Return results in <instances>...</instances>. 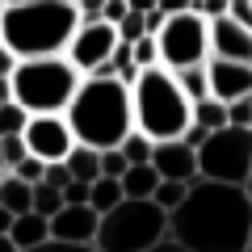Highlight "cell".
I'll use <instances>...</instances> for the list:
<instances>
[{
  "label": "cell",
  "instance_id": "16",
  "mask_svg": "<svg viewBox=\"0 0 252 252\" xmlns=\"http://www.w3.org/2000/svg\"><path fill=\"white\" fill-rule=\"evenodd\" d=\"M156 181L160 177L152 164H126V172L118 177V189H122V198H152Z\"/></svg>",
  "mask_w": 252,
  "mask_h": 252
},
{
  "label": "cell",
  "instance_id": "2",
  "mask_svg": "<svg viewBox=\"0 0 252 252\" xmlns=\"http://www.w3.org/2000/svg\"><path fill=\"white\" fill-rule=\"evenodd\" d=\"M63 122H67L76 143L93 147V152L118 147L122 135L135 126L130 122V84H122L109 72L80 76L72 101L63 105Z\"/></svg>",
  "mask_w": 252,
  "mask_h": 252
},
{
  "label": "cell",
  "instance_id": "44",
  "mask_svg": "<svg viewBox=\"0 0 252 252\" xmlns=\"http://www.w3.org/2000/svg\"><path fill=\"white\" fill-rule=\"evenodd\" d=\"M4 4H17V0H4Z\"/></svg>",
  "mask_w": 252,
  "mask_h": 252
},
{
  "label": "cell",
  "instance_id": "3",
  "mask_svg": "<svg viewBox=\"0 0 252 252\" xmlns=\"http://www.w3.org/2000/svg\"><path fill=\"white\" fill-rule=\"evenodd\" d=\"M76 21H80V13L72 0H17V4L0 9V42L17 59L63 55Z\"/></svg>",
  "mask_w": 252,
  "mask_h": 252
},
{
  "label": "cell",
  "instance_id": "7",
  "mask_svg": "<svg viewBox=\"0 0 252 252\" xmlns=\"http://www.w3.org/2000/svg\"><path fill=\"white\" fill-rule=\"evenodd\" d=\"M198 177L223 181V185H248L252 181V130L244 126H219L206 130L202 143L193 147Z\"/></svg>",
  "mask_w": 252,
  "mask_h": 252
},
{
  "label": "cell",
  "instance_id": "21",
  "mask_svg": "<svg viewBox=\"0 0 252 252\" xmlns=\"http://www.w3.org/2000/svg\"><path fill=\"white\" fill-rule=\"evenodd\" d=\"M101 72H109V76H118L122 84H130L139 76V67H135V59H130V46L126 42H114V51H109V59H105V67Z\"/></svg>",
  "mask_w": 252,
  "mask_h": 252
},
{
  "label": "cell",
  "instance_id": "10",
  "mask_svg": "<svg viewBox=\"0 0 252 252\" xmlns=\"http://www.w3.org/2000/svg\"><path fill=\"white\" fill-rule=\"evenodd\" d=\"M21 143L30 156H38L42 164H59L63 156L72 152V130L63 122V114H30L21 126Z\"/></svg>",
  "mask_w": 252,
  "mask_h": 252
},
{
  "label": "cell",
  "instance_id": "1",
  "mask_svg": "<svg viewBox=\"0 0 252 252\" xmlns=\"http://www.w3.org/2000/svg\"><path fill=\"white\" fill-rule=\"evenodd\" d=\"M168 240L185 252H252L248 185L193 177L185 185V198L168 210Z\"/></svg>",
  "mask_w": 252,
  "mask_h": 252
},
{
  "label": "cell",
  "instance_id": "29",
  "mask_svg": "<svg viewBox=\"0 0 252 252\" xmlns=\"http://www.w3.org/2000/svg\"><path fill=\"white\" fill-rule=\"evenodd\" d=\"M227 126H244V130H252V97L227 101Z\"/></svg>",
  "mask_w": 252,
  "mask_h": 252
},
{
  "label": "cell",
  "instance_id": "43",
  "mask_svg": "<svg viewBox=\"0 0 252 252\" xmlns=\"http://www.w3.org/2000/svg\"><path fill=\"white\" fill-rule=\"evenodd\" d=\"M0 252H17V248L9 244V235H0Z\"/></svg>",
  "mask_w": 252,
  "mask_h": 252
},
{
  "label": "cell",
  "instance_id": "5",
  "mask_svg": "<svg viewBox=\"0 0 252 252\" xmlns=\"http://www.w3.org/2000/svg\"><path fill=\"white\" fill-rule=\"evenodd\" d=\"M76 84H80V72L63 55H30V59H17L9 72L13 101L26 114H63Z\"/></svg>",
  "mask_w": 252,
  "mask_h": 252
},
{
  "label": "cell",
  "instance_id": "42",
  "mask_svg": "<svg viewBox=\"0 0 252 252\" xmlns=\"http://www.w3.org/2000/svg\"><path fill=\"white\" fill-rule=\"evenodd\" d=\"M9 223H13V210H4V206H0V235L9 231Z\"/></svg>",
  "mask_w": 252,
  "mask_h": 252
},
{
  "label": "cell",
  "instance_id": "38",
  "mask_svg": "<svg viewBox=\"0 0 252 252\" xmlns=\"http://www.w3.org/2000/svg\"><path fill=\"white\" fill-rule=\"evenodd\" d=\"M13 63H17V55H13L9 46L0 42V76H9V72H13Z\"/></svg>",
  "mask_w": 252,
  "mask_h": 252
},
{
  "label": "cell",
  "instance_id": "18",
  "mask_svg": "<svg viewBox=\"0 0 252 252\" xmlns=\"http://www.w3.org/2000/svg\"><path fill=\"white\" fill-rule=\"evenodd\" d=\"M189 122L198 126V130H219V126H227V105L215 101V97H198L193 109H189Z\"/></svg>",
  "mask_w": 252,
  "mask_h": 252
},
{
  "label": "cell",
  "instance_id": "25",
  "mask_svg": "<svg viewBox=\"0 0 252 252\" xmlns=\"http://www.w3.org/2000/svg\"><path fill=\"white\" fill-rule=\"evenodd\" d=\"M181 198H185V181H156V189H152V202L164 210V215H168V210L177 206Z\"/></svg>",
  "mask_w": 252,
  "mask_h": 252
},
{
  "label": "cell",
  "instance_id": "39",
  "mask_svg": "<svg viewBox=\"0 0 252 252\" xmlns=\"http://www.w3.org/2000/svg\"><path fill=\"white\" fill-rule=\"evenodd\" d=\"M143 252H185V248H181V244H172L168 235H164L160 244H152V248H143Z\"/></svg>",
  "mask_w": 252,
  "mask_h": 252
},
{
  "label": "cell",
  "instance_id": "11",
  "mask_svg": "<svg viewBox=\"0 0 252 252\" xmlns=\"http://www.w3.org/2000/svg\"><path fill=\"white\" fill-rule=\"evenodd\" d=\"M206 97L215 101H235V97H252V63L240 59H219V55H206Z\"/></svg>",
  "mask_w": 252,
  "mask_h": 252
},
{
  "label": "cell",
  "instance_id": "9",
  "mask_svg": "<svg viewBox=\"0 0 252 252\" xmlns=\"http://www.w3.org/2000/svg\"><path fill=\"white\" fill-rule=\"evenodd\" d=\"M114 42H118V34H114L109 21L80 17V21H76V30H72V38H67V46H63V59L72 63L80 76L101 72L105 59H109V51H114Z\"/></svg>",
  "mask_w": 252,
  "mask_h": 252
},
{
  "label": "cell",
  "instance_id": "45",
  "mask_svg": "<svg viewBox=\"0 0 252 252\" xmlns=\"http://www.w3.org/2000/svg\"><path fill=\"white\" fill-rule=\"evenodd\" d=\"M0 9H4V0H0Z\"/></svg>",
  "mask_w": 252,
  "mask_h": 252
},
{
  "label": "cell",
  "instance_id": "41",
  "mask_svg": "<svg viewBox=\"0 0 252 252\" xmlns=\"http://www.w3.org/2000/svg\"><path fill=\"white\" fill-rule=\"evenodd\" d=\"M4 101H13V89H9V76H0V105Z\"/></svg>",
  "mask_w": 252,
  "mask_h": 252
},
{
  "label": "cell",
  "instance_id": "8",
  "mask_svg": "<svg viewBox=\"0 0 252 252\" xmlns=\"http://www.w3.org/2000/svg\"><path fill=\"white\" fill-rule=\"evenodd\" d=\"M152 38H156V51H160V67H168V72L206 63V55H210V46H206V17H198L193 9L168 13L164 26L156 30Z\"/></svg>",
  "mask_w": 252,
  "mask_h": 252
},
{
  "label": "cell",
  "instance_id": "36",
  "mask_svg": "<svg viewBox=\"0 0 252 252\" xmlns=\"http://www.w3.org/2000/svg\"><path fill=\"white\" fill-rule=\"evenodd\" d=\"M156 9L160 13H185V9H193V0H156Z\"/></svg>",
  "mask_w": 252,
  "mask_h": 252
},
{
  "label": "cell",
  "instance_id": "22",
  "mask_svg": "<svg viewBox=\"0 0 252 252\" xmlns=\"http://www.w3.org/2000/svg\"><path fill=\"white\" fill-rule=\"evenodd\" d=\"M59 206H63V198H59L55 185H46V181H34V185H30V210H34V215L51 219Z\"/></svg>",
  "mask_w": 252,
  "mask_h": 252
},
{
  "label": "cell",
  "instance_id": "20",
  "mask_svg": "<svg viewBox=\"0 0 252 252\" xmlns=\"http://www.w3.org/2000/svg\"><path fill=\"white\" fill-rule=\"evenodd\" d=\"M118 202H122V189H118L114 177H97V181H89V206L97 210V215H105V210L118 206Z\"/></svg>",
  "mask_w": 252,
  "mask_h": 252
},
{
  "label": "cell",
  "instance_id": "33",
  "mask_svg": "<svg viewBox=\"0 0 252 252\" xmlns=\"http://www.w3.org/2000/svg\"><path fill=\"white\" fill-rule=\"evenodd\" d=\"M21 252H97L93 244H63V240H42L34 248H21Z\"/></svg>",
  "mask_w": 252,
  "mask_h": 252
},
{
  "label": "cell",
  "instance_id": "32",
  "mask_svg": "<svg viewBox=\"0 0 252 252\" xmlns=\"http://www.w3.org/2000/svg\"><path fill=\"white\" fill-rule=\"evenodd\" d=\"M223 17H231L235 26L252 30V0H227V9H223Z\"/></svg>",
  "mask_w": 252,
  "mask_h": 252
},
{
  "label": "cell",
  "instance_id": "30",
  "mask_svg": "<svg viewBox=\"0 0 252 252\" xmlns=\"http://www.w3.org/2000/svg\"><path fill=\"white\" fill-rule=\"evenodd\" d=\"M42 168H46V164L38 160V156H30V152H26V156H21V160L9 168V172H13V177H21L26 185H34V181H42Z\"/></svg>",
  "mask_w": 252,
  "mask_h": 252
},
{
  "label": "cell",
  "instance_id": "15",
  "mask_svg": "<svg viewBox=\"0 0 252 252\" xmlns=\"http://www.w3.org/2000/svg\"><path fill=\"white\" fill-rule=\"evenodd\" d=\"M9 244L13 248H34V244H42V240H51V231H46V219L42 215H34V210H21V215H13V223H9Z\"/></svg>",
  "mask_w": 252,
  "mask_h": 252
},
{
  "label": "cell",
  "instance_id": "34",
  "mask_svg": "<svg viewBox=\"0 0 252 252\" xmlns=\"http://www.w3.org/2000/svg\"><path fill=\"white\" fill-rule=\"evenodd\" d=\"M63 202H89V181H67V185L59 189Z\"/></svg>",
  "mask_w": 252,
  "mask_h": 252
},
{
  "label": "cell",
  "instance_id": "31",
  "mask_svg": "<svg viewBox=\"0 0 252 252\" xmlns=\"http://www.w3.org/2000/svg\"><path fill=\"white\" fill-rule=\"evenodd\" d=\"M114 34H118V42H135V38L143 34V13H126V17H118Z\"/></svg>",
  "mask_w": 252,
  "mask_h": 252
},
{
  "label": "cell",
  "instance_id": "35",
  "mask_svg": "<svg viewBox=\"0 0 252 252\" xmlns=\"http://www.w3.org/2000/svg\"><path fill=\"white\" fill-rule=\"evenodd\" d=\"M223 9H227V0H193V13L198 17H223Z\"/></svg>",
  "mask_w": 252,
  "mask_h": 252
},
{
  "label": "cell",
  "instance_id": "17",
  "mask_svg": "<svg viewBox=\"0 0 252 252\" xmlns=\"http://www.w3.org/2000/svg\"><path fill=\"white\" fill-rule=\"evenodd\" d=\"M63 168H67L72 181H97L101 177V172H97V152L84 147V143H72V152L63 156Z\"/></svg>",
  "mask_w": 252,
  "mask_h": 252
},
{
  "label": "cell",
  "instance_id": "14",
  "mask_svg": "<svg viewBox=\"0 0 252 252\" xmlns=\"http://www.w3.org/2000/svg\"><path fill=\"white\" fill-rule=\"evenodd\" d=\"M206 46L219 59H240L252 63V30L235 26L231 17H210L206 21Z\"/></svg>",
  "mask_w": 252,
  "mask_h": 252
},
{
  "label": "cell",
  "instance_id": "13",
  "mask_svg": "<svg viewBox=\"0 0 252 252\" xmlns=\"http://www.w3.org/2000/svg\"><path fill=\"white\" fill-rule=\"evenodd\" d=\"M147 164L156 168L160 181H185L189 185V181L198 177V160H193V147L185 139H160V143H152Z\"/></svg>",
  "mask_w": 252,
  "mask_h": 252
},
{
  "label": "cell",
  "instance_id": "24",
  "mask_svg": "<svg viewBox=\"0 0 252 252\" xmlns=\"http://www.w3.org/2000/svg\"><path fill=\"white\" fill-rule=\"evenodd\" d=\"M172 76H177L181 93H185L189 101L206 97V67H202V63H193V67H181V72H172Z\"/></svg>",
  "mask_w": 252,
  "mask_h": 252
},
{
  "label": "cell",
  "instance_id": "27",
  "mask_svg": "<svg viewBox=\"0 0 252 252\" xmlns=\"http://www.w3.org/2000/svg\"><path fill=\"white\" fill-rule=\"evenodd\" d=\"M26 118H30V114L17 105V101H4V105H0V135H21Z\"/></svg>",
  "mask_w": 252,
  "mask_h": 252
},
{
  "label": "cell",
  "instance_id": "6",
  "mask_svg": "<svg viewBox=\"0 0 252 252\" xmlns=\"http://www.w3.org/2000/svg\"><path fill=\"white\" fill-rule=\"evenodd\" d=\"M168 235V215L152 198H122L97 219V252H143Z\"/></svg>",
  "mask_w": 252,
  "mask_h": 252
},
{
  "label": "cell",
  "instance_id": "23",
  "mask_svg": "<svg viewBox=\"0 0 252 252\" xmlns=\"http://www.w3.org/2000/svg\"><path fill=\"white\" fill-rule=\"evenodd\" d=\"M118 152H122V160L126 164H147V156H152V139L143 135V130H126L122 135V143H118Z\"/></svg>",
  "mask_w": 252,
  "mask_h": 252
},
{
  "label": "cell",
  "instance_id": "28",
  "mask_svg": "<svg viewBox=\"0 0 252 252\" xmlns=\"http://www.w3.org/2000/svg\"><path fill=\"white\" fill-rule=\"evenodd\" d=\"M26 156V143H21V135H0V172H9L13 164Z\"/></svg>",
  "mask_w": 252,
  "mask_h": 252
},
{
  "label": "cell",
  "instance_id": "26",
  "mask_svg": "<svg viewBox=\"0 0 252 252\" xmlns=\"http://www.w3.org/2000/svg\"><path fill=\"white\" fill-rule=\"evenodd\" d=\"M126 46H130L135 67H156V63H160V51H156V38L152 34H139L135 42H126Z\"/></svg>",
  "mask_w": 252,
  "mask_h": 252
},
{
  "label": "cell",
  "instance_id": "4",
  "mask_svg": "<svg viewBox=\"0 0 252 252\" xmlns=\"http://www.w3.org/2000/svg\"><path fill=\"white\" fill-rule=\"evenodd\" d=\"M189 109H193V101L181 93L177 76L168 67H160V63L139 67V76L130 80V122L152 143L181 139V130L189 126Z\"/></svg>",
  "mask_w": 252,
  "mask_h": 252
},
{
  "label": "cell",
  "instance_id": "19",
  "mask_svg": "<svg viewBox=\"0 0 252 252\" xmlns=\"http://www.w3.org/2000/svg\"><path fill=\"white\" fill-rule=\"evenodd\" d=\"M0 206L13 210V215L30 210V185L21 177H13V172H0Z\"/></svg>",
  "mask_w": 252,
  "mask_h": 252
},
{
  "label": "cell",
  "instance_id": "40",
  "mask_svg": "<svg viewBox=\"0 0 252 252\" xmlns=\"http://www.w3.org/2000/svg\"><path fill=\"white\" fill-rule=\"evenodd\" d=\"M126 9L130 13H147V9H156V0H126Z\"/></svg>",
  "mask_w": 252,
  "mask_h": 252
},
{
  "label": "cell",
  "instance_id": "12",
  "mask_svg": "<svg viewBox=\"0 0 252 252\" xmlns=\"http://www.w3.org/2000/svg\"><path fill=\"white\" fill-rule=\"evenodd\" d=\"M97 219L101 215L89 202H63V206L46 219V231H51V240H63V244H93Z\"/></svg>",
  "mask_w": 252,
  "mask_h": 252
},
{
  "label": "cell",
  "instance_id": "37",
  "mask_svg": "<svg viewBox=\"0 0 252 252\" xmlns=\"http://www.w3.org/2000/svg\"><path fill=\"white\" fill-rule=\"evenodd\" d=\"M72 4H76L80 17H97V13H101V0H72Z\"/></svg>",
  "mask_w": 252,
  "mask_h": 252
}]
</instances>
